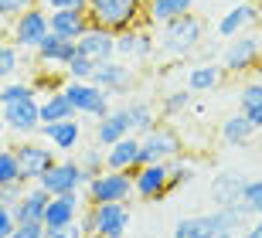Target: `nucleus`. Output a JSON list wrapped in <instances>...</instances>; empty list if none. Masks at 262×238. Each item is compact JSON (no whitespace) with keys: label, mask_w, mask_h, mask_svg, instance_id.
<instances>
[{"label":"nucleus","mask_w":262,"mask_h":238,"mask_svg":"<svg viewBox=\"0 0 262 238\" xmlns=\"http://www.w3.org/2000/svg\"><path fill=\"white\" fill-rule=\"evenodd\" d=\"M78 167H82V174L92 181L96 174L106 170V150H102L99 143H96V146H85V150H82V157H78Z\"/></svg>","instance_id":"32"},{"label":"nucleus","mask_w":262,"mask_h":238,"mask_svg":"<svg viewBox=\"0 0 262 238\" xmlns=\"http://www.w3.org/2000/svg\"><path fill=\"white\" fill-rule=\"evenodd\" d=\"M238 238H262V221L255 218L249 228H242V235H238Z\"/></svg>","instance_id":"46"},{"label":"nucleus","mask_w":262,"mask_h":238,"mask_svg":"<svg viewBox=\"0 0 262 238\" xmlns=\"http://www.w3.org/2000/svg\"><path fill=\"white\" fill-rule=\"evenodd\" d=\"M259 61H262V31H255V28L228 38V45H225V51H222L225 75H245V72H252Z\"/></svg>","instance_id":"3"},{"label":"nucleus","mask_w":262,"mask_h":238,"mask_svg":"<svg viewBox=\"0 0 262 238\" xmlns=\"http://www.w3.org/2000/svg\"><path fill=\"white\" fill-rule=\"evenodd\" d=\"M191 102H194V92H191V89H174V92H164V102H160V116L174 119V116L187 113V109H191Z\"/></svg>","instance_id":"31"},{"label":"nucleus","mask_w":262,"mask_h":238,"mask_svg":"<svg viewBox=\"0 0 262 238\" xmlns=\"http://www.w3.org/2000/svg\"><path fill=\"white\" fill-rule=\"evenodd\" d=\"M89 184V177L82 174V167H78V160H72V157H65V160H58L55 167H51L45 177L38 181V187H45L55 198V194H72V190H82Z\"/></svg>","instance_id":"11"},{"label":"nucleus","mask_w":262,"mask_h":238,"mask_svg":"<svg viewBox=\"0 0 262 238\" xmlns=\"http://www.w3.org/2000/svg\"><path fill=\"white\" fill-rule=\"evenodd\" d=\"M82 211H85V198H82L78 190H72V194H55V198L48 201V208H45L41 225H45V228H61V225L78 221Z\"/></svg>","instance_id":"17"},{"label":"nucleus","mask_w":262,"mask_h":238,"mask_svg":"<svg viewBox=\"0 0 262 238\" xmlns=\"http://www.w3.org/2000/svg\"><path fill=\"white\" fill-rule=\"evenodd\" d=\"M133 194L140 201H164L170 194V167L167 163H143V167H136Z\"/></svg>","instance_id":"10"},{"label":"nucleus","mask_w":262,"mask_h":238,"mask_svg":"<svg viewBox=\"0 0 262 238\" xmlns=\"http://www.w3.org/2000/svg\"><path fill=\"white\" fill-rule=\"evenodd\" d=\"M61 92L68 95L75 116H89V119H102V116H109V95L102 92L96 82H65Z\"/></svg>","instance_id":"8"},{"label":"nucleus","mask_w":262,"mask_h":238,"mask_svg":"<svg viewBox=\"0 0 262 238\" xmlns=\"http://www.w3.org/2000/svg\"><path fill=\"white\" fill-rule=\"evenodd\" d=\"M133 129H129V113L126 105H119V109H109V116H102V119H96V143L106 150V146H113V143H119L123 136H129Z\"/></svg>","instance_id":"22"},{"label":"nucleus","mask_w":262,"mask_h":238,"mask_svg":"<svg viewBox=\"0 0 262 238\" xmlns=\"http://www.w3.org/2000/svg\"><path fill=\"white\" fill-rule=\"evenodd\" d=\"M154 51H157V38L150 34L146 24H136V28L116 34V58L119 61H146V58H154Z\"/></svg>","instance_id":"12"},{"label":"nucleus","mask_w":262,"mask_h":238,"mask_svg":"<svg viewBox=\"0 0 262 238\" xmlns=\"http://www.w3.org/2000/svg\"><path fill=\"white\" fill-rule=\"evenodd\" d=\"M51 34V24H48V10L34 4V7L20 10L17 17L10 20V45L14 48H24V51H34L41 41Z\"/></svg>","instance_id":"5"},{"label":"nucleus","mask_w":262,"mask_h":238,"mask_svg":"<svg viewBox=\"0 0 262 238\" xmlns=\"http://www.w3.org/2000/svg\"><path fill=\"white\" fill-rule=\"evenodd\" d=\"M126 113H129V129H133L136 136H146L157 123H160V116L154 113V105L143 102V99H140V102H136V99L126 102Z\"/></svg>","instance_id":"30"},{"label":"nucleus","mask_w":262,"mask_h":238,"mask_svg":"<svg viewBox=\"0 0 262 238\" xmlns=\"http://www.w3.org/2000/svg\"><path fill=\"white\" fill-rule=\"evenodd\" d=\"M225 231H238L232 225V218L225 211H204V214H191V218H181L174 225V238H218Z\"/></svg>","instance_id":"9"},{"label":"nucleus","mask_w":262,"mask_h":238,"mask_svg":"<svg viewBox=\"0 0 262 238\" xmlns=\"http://www.w3.org/2000/svg\"><path fill=\"white\" fill-rule=\"evenodd\" d=\"M51 194L45 187H38V184H28V190H24V198L14 204V221L17 225H28V221H41L45 218V208H48Z\"/></svg>","instance_id":"24"},{"label":"nucleus","mask_w":262,"mask_h":238,"mask_svg":"<svg viewBox=\"0 0 262 238\" xmlns=\"http://www.w3.org/2000/svg\"><path fill=\"white\" fill-rule=\"evenodd\" d=\"M140 4H143V7H146V4H150V0H140Z\"/></svg>","instance_id":"50"},{"label":"nucleus","mask_w":262,"mask_h":238,"mask_svg":"<svg viewBox=\"0 0 262 238\" xmlns=\"http://www.w3.org/2000/svg\"><path fill=\"white\" fill-rule=\"evenodd\" d=\"M262 105V82H245L238 89V113H252Z\"/></svg>","instance_id":"39"},{"label":"nucleus","mask_w":262,"mask_h":238,"mask_svg":"<svg viewBox=\"0 0 262 238\" xmlns=\"http://www.w3.org/2000/svg\"><path fill=\"white\" fill-rule=\"evenodd\" d=\"M136 167H143V146H140V136L136 133L123 136L113 146H106V170H129L133 174Z\"/></svg>","instance_id":"19"},{"label":"nucleus","mask_w":262,"mask_h":238,"mask_svg":"<svg viewBox=\"0 0 262 238\" xmlns=\"http://www.w3.org/2000/svg\"><path fill=\"white\" fill-rule=\"evenodd\" d=\"M48 24H51V34H55V38H65V41H78L92 28L89 17H85V10H51Z\"/></svg>","instance_id":"23"},{"label":"nucleus","mask_w":262,"mask_h":238,"mask_svg":"<svg viewBox=\"0 0 262 238\" xmlns=\"http://www.w3.org/2000/svg\"><path fill=\"white\" fill-rule=\"evenodd\" d=\"M167 167H170V190H181L184 184H191L198 177V163H187L184 153H181L177 160H170Z\"/></svg>","instance_id":"34"},{"label":"nucleus","mask_w":262,"mask_h":238,"mask_svg":"<svg viewBox=\"0 0 262 238\" xmlns=\"http://www.w3.org/2000/svg\"><path fill=\"white\" fill-rule=\"evenodd\" d=\"M245 119H249L255 129H262V105H259V109H252V113H245Z\"/></svg>","instance_id":"47"},{"label":"nucleus","mask_w":262,"mask_h":238,"mask_svg":"<svg viewBox=\"0 0 262 238\" xmlns=\"http://www.w3.org/2000/svg\"><path fill=\"white\" fill-rule=\"evenodd\" d=\"M259 24V4L245 0V4H235L232 10H225L218 17V38H235L242 31H252Z\"/></svg>","instance_id":"20"},{"label":"nucleus","mask_w":262,"mask_h":238,"mask_svg":"<svg viewBox=\"0 0 262 238\" xmlns=\"http://www.w3.org/2000/svg\"><path fill=\"white\" fill-rule=\"evenodd\" d=\"M34 4H38V0H34Z\"/></svg>","instance_id":"51"},{"label":"nucleus","mask_w":262,"mask_h":238,"mask_svg":"<svg viewBox=\"0 0 262 238\" xmlns=\"http://www.w3.org/2000/svg\"><path fill=\"white\" fill-rule=\"evenodd\" d=\"M242 184H245V177H242V174H235V170L218 174V177L211 181V201H214V208H218V211L235 208V204L242 201Z\"/></svg>","instance_id":"25"},{"label":"nucleus","mask_w":262,"mask_h":238,"mask_svg":"<svg viewBox=\"0 0 262 238\" xmlns=\"http://www.w3.org/2000/svg\"><path fill=\"white\" fill-rule=\"evenodd\" d=\"M242 204L252 211V218H262V177L242 184Z\"/></svg>","instance_id":"36"},{"label":"nucleus","mask_w":262,"mask_h":238,"mask_svg":"<svg viewBox=\"0 0 262 238\" xmlns=\"http://www.w3.org/2000/svg\"><path fill=\"white\" fill-rule=\"evenodd\" d=\"M75 51L82 58H89L92 65H106V61L116 58V34L113 31H102V28H89L75 41Z\"/></svg>","instance_id":"16"},{"label":"nucleus","mask_w":262,"mask_h":238,"mask_svg":"<svg viewBox=\"0 0 262 238\" xmlns=\"http://www.w3.org/2000/svg\"><path fill=\"white\" fill-rule=\"evenodd\" d=\"M204 41V20L198 17L194 10L184 14V17H174L160 24V34H157V48L164 55H174V58H187L191 51H198Z\"/></svg>","instance_id":"2"},{"label":"nucleus","mask_w":262,"mask_h":238,"mask_svg":"<svg viewBox=\"0 0 262 238\" xmlns=\"http://www.w3.org/2000/svg\"><path fill=\"white\" fill-rule=\"evenodd\" d=\"M24 190H28V184L17 181V184H0V208H14L20 198H24Z\"/></svg>","instance_id":"40"},{"label":"nucleus","mask_w":262,"mask_h":238,"mask_svg":"<svg viewBox=\"0 0 262 238\" xmlns=\"http://www.w3.org/2000/svg\"><path fill=\"white\" fill-rule=\"evenodd\" d=\"M225 68L218 65V61H201V65H191L187 68V89L191 92H214V89L225 82Z\"/></svg>","instance_id":"26"},{"label":"nucleus","mask_w":262,"mask_h":238,"mask_svg":"<svg viewBox=\"0 0 262 238\" xmlns=\"http://www.w3.org/2000/svg\"><path fill=\"white\" fill-rule=\"evenodd\" d=\"M10 238H45V225H41V221H28V225H17Z\"/></svg>","instance_id":"44"},{"label":"nucleus","mask_w":262,"mask_h":238,"mask_svg":"<svg viewBox=\"0 0 262 238\" xmlns=\"http://www.w3.org/2000/svg\"><path fill=\"white\" fill-rule=\"evenodd\" d=\"M92 82H96L106 95H126V92H133V85H136V72H133L129 61L113 58V61H106V65H96Z\"/></svg>","instance_id":"13"},{"label":"nucleus","mask_w":262,"mask_h":238,"mask_svg":"<svg viewBox=\"0 0 262 238\" xmlns=\"http://www.w3.org/2000/svg\"><path fill=\"white\" fill-rule=\"evenodd\" d=\"M65 75H68V82H92V75H96V65L75 51V58L65 65Z\"/></svg>","instance_id":"37"},{"label":"nucleus","mask_w":262,"mask_h":238,"mask_svg":"<svg viewBox=\"0 0 262 238\" xmlns=\"http://www.w3.org/2000/svg\"><path fill=\"white\" fill-rule=\"evenodd\" d=\"M28 7H34V0H0V20H14Z\"/></svg>","instance_id":"41"},{"label":"nucleus","mask_w":262,"mask_h":238,"mask_svg":"<svg viewBox=\"0 0 262 238\" xmlns=\"http://www.w3.org/2000/svg\"><path fill=\"white\" fill-rule=\"evenodd\" d=\"M34 95V85L31 82H0V105H10V102H20V99H31Z\"/></svg>","instance_id":"35"},{"label":"nucleus","mask_w":262,"mask_h":238,"mask_svg":"<svg viewBox=\"0 0 262 238\" xmlns=\"http://www.w3.org/2000/svg\"><path fill=\"white\" fill-rule=\"evenodd\" d=\"M85 238H106V235H96V231H92V235H85Z\"/></svg>","instance_id":"49"},{"label":"nucleus","mask_w":262,"mask_h":238,"mask_svg":"<svg viewBox=\"0 0 262 238\" xmlns=\"http://www.w3.org/2000/svg\"><path fill=\"white\" fill-rule=\"evenodd\" d=\"M38 4L51 14V10H85L89 0H38Z\"/></svg>","instance_id":"43"},{"label":"nucleus","mask_w":262,"mask_h":238,"mask_svg":"<svg viewBox=\"0 0 262 238\" xmlns=\"http://www.w3.org/2000/svg\"><path fill=\"white\" fill-rule=\"evenodd\" d=\"M92 211V221H96V235L106 238H123L129 228V204L126 201H106V204H96Z\"/></svg>","instance_id":"15"},{"label":"nucleus","mask_w":262,"mask_h":238,"mask_svg":"<svg viewBox=\"0 0 262 238\" xmlns=\"http://www.w3.org/2000/svg\"><path fill=\"white\" fill-rule=\"evenodd\" d=\"M14 153H17V163H20V181L24 184H38L45 174L55 167V150H51L48 143H38V140H24L14 146Z\"/></svg>","instance_id":"7"},{"label":"nucleus","mask_w":262,"mask_h":238,"mask_svg":"<svg viewBox=\"0 0 262 238\" xmlns=\"http://www.w3.org/2000/svg\"><path fill=\"white\" fill-rule=\"evenodd\" d=\"M41 140L48 143L55 153H72L82 143V123L78 119H61V123H41L38 126Z\"/></svg>","instance_id":"18"},{"label":"nucleus","mask_w":262,"mask_h":238,"mask_svg":"<svg viewBox=\"0 0 262 238\" xmlns=\"http://www.w3.org/2000/svg\"><path fill=\"white\" fill-rule=\"evenodd\" d=\"M17 228V221H14V211L10 208H0V238H10Z\"/></svg>","instance_id":"45"},{"label":"nucleus","mask_w":262,"mask_h":238,"mask_svg":"<svg viewBox=\"0 0 262 238\" xmlns=\"http://www.w3.org/2000/svg\"><path fill=\"white\" fill-rule=\"evenodd\" d=\"M85 17L92 28L119 34V31H129L136 24H146V10L140 0H89Z\"/></svg>","instance_id":"1"},{"label":"nucleus","mask_w":262,"mask_h":238,"mask_svg":"<svg viewBox=\"0 0 262 238\" xmlns=\"http://www.w3.org/2000/svg\"><path fill=\"white\" fill-rule=\"evenodd\" d=\"M85 208L106 204V201H126L133 198V174L129 170H102L85 184Z\"/></svg>","instance_id":"4"},{"label":"nucleus","mask_w":262,"mask_h":238,"mask_svg":"<svg viewBox=\"0 0 262 238\" xmlns=\"http://www.w3.org/2000/svg\"><path fill=\"white\" fill-rule=\"evenodd\" d=\"M143 146V163H170L184 153V140L170 123H157L146 136H140Z\"/></svg>","instance_id":"6"},{"label":"nucleus","mask_w":262,"mask_h":238,"mask_svg":"<svg viewBox=\"0 0 262 238\" xmlns=\"http://www.w3.org/2000/svg\"><path fill=\"white\" fill-rule=\"evenodd\" d=\"M0 113H4V126L7 129H14L20 136H31V133H38V126H41V99L31 95V99H20V102L0 105Z\"/></svg>","instance_id":"14"},{"label":"nucleus","mask_w":262,"mask_h":238,"mask_svg":"<svg viewBox=\"0 0 262 238\" xmlns=\"http://www.w3.org/2000/svg\"><path fill=\"white\" fill-rule=\"evenodd\" d=\"M61 119H78L72 102H68V95L61 92H48L41 99V123H61Z\"/></svg>","instance_id":"29"},{"label":"nucleus","mask_w":262,"mask_h":238,"mask_svg":"<svg viewBox=\"0 0 262 238\" xmlns=\"http://www.w3.org/2000/svg\"><path fill=\"white\" fill-rule=\"evenodd\" d=\"M218 238H238V235H235V231H225V235H218Z\"/></svg>","instance_id":"48"},{"label":"nucleus","mask_w":262,"mask_h":238,"mask_svg":"<svg viewBox=\"0 0 262 238\" xmlns=\"http://www.w3.org/2000/svg\"><path fill=\"white\" fill-rule=\"evenodd\" d=\"M45 238H85L82 225L72 221V225H61V228H45Z\"/></svg>","instance_id":"42"},{"label":"nucleus","mask_w":262,"mask_h":238,"mask_svg":"<svg viewBox=\"0 0 262 238\" xmlns=\"http://www.w3.org/2000/svg\"><path fill=\"white\" fill-rule=\"evenodd\" d=\"M34 58H38L41 68H48V72H55V68H61V72H65V65L75 58V41H65V38L48 34V38L34 48Z\"/></svg>","instance_id":"21"},{"label":"nucleus","mask_w":262,"mask_h":238,"mask_svg":"<svg viewBox=\"0 0 262 238\" xmlns=\"http://www.w3.org/2000/svg\"><path fill=\"white\" fill-rule=\"evenodd\" d=\"M20 181V163L14 146L10 150H0V184H17Z\"/></svg>","instance_id":"38"},{"label":"nucleus","mask_w":262,"mask_h":238,"mask_svg":"<svg viewBox=\"0 0 262 238\" xmlns=\"http://www.w3.org/2000/svg\"><path fill=\"white\" fill-rule=\"evenodd\" d=\"M17 72H20V48H14L10 41H0V82H10Z\"/></svg>","instance_id":"33"},{"label":"nucleus","mask_w":262,"mask_h":238,"mask_svg":"<svg viewBox=\"0 0 262 238\" xmlns=\"http://www.w3.org/2000/svg\"><path fill=\"white\" fill-rule=\"evenodd\" d=\"M259 221H262V218H259Z\"/></svg>","instance_id":"52"},{"label":"nucleus","mask_w":262,"mask_h":238,"mask_svg":"<svg viewBox=\"0 0 262 238\" xmlns=\"http://www.w3.org/2000/svg\"><path fill=\"white\" fill-rule=\"evenodd\" d=\"M255 133H259V129L245 119V113H232L222 123V140L228 143V146H249Z\"/></svg>","instance_id":"28"},{"label":"nucleus","mask_w":262,"mask_h":238,"mask_svg":"<svg viewBox=\"0 0 262 238\" xmlns=\"http://www.w3.org/2000/svg\"><path fill=\"white\" fill-rule=\"evenodd\" d=\"M143 10H146V24H157V28H160L167 20L191 14V10H194V0H150Z\"/></svg>","instance_id":"27"}]
</instances>
